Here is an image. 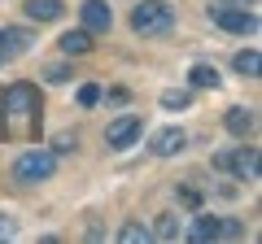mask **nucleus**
Returning a JSON list of instances; mask_svg holds the SVG:
<instances>
[{"mask_svg": "<svg viewBox=\"0 0 262 244\" xmlns=\"http://www.w3.org/2000/svg\"><path fill=\"white\" fill-rule=\"evenodd\" d=\"M39 122H44V96L31 83L5 87V96H0V140L27 144L39 135Z\"/></svg>", "mask_w": 262, "mask_h": 244, "instance_id": "nucleus-1", "label": "nucleus"}, {"mask_svg": "<svg viewBox=\"0 0 262 244\" xmlns=\"http://www.w3.org/2000/svg\"><path fill=\"white\" fill-rule=\"evenodd\" d=\"M53 170H57V157H53L48 149H27L18 161H13V183L31 188V183H44Z\"/></svg>", "mask_w": 262, "mask_h": 244, "instance_id": "nucleus-2", "label": "nucleus"}, {"mask_svg": "<svg viewBox=\"0 0 262 244\" xmlns=\"http://www.w3.org/2000/svg\"><path fill=\"white\" fill-rule=\"evenodd\" d=\"M170 22H175V9L166 0H140L131 9V31H140V35H162Z\"/></svg>", "mask_w": 262, "mask_h": 244, "instance_id": "nucleus-3", "label": "nucleus"}, {"mask_svg": "<svg viewBox=\"0 0 262 244\" xmlns=\"http://www.w3.org/2000/svg\"><path fill=\"white\" fill-rule=\"evenodd\" d=\"M214 166H219V170H232V175L249 179V183H258V149H232V153H219Z\"/></svg>", "mask_w": 262, "mask_h": 244, "instance_id": "nucleus-4", "label": "nucleus"}, {"mask_svg": "<svg viewBox=\"0 0 262 244\" xmlns=\"http://www.w3.org/2000/svg\"><path fill=\"white\" fill-rule=\"evenodd\" d=\"M140 113H122V118H114L110 127H105V144L110 149H127L131 140H140Z\"/></svg>", "mask_w": 262, "mask_h": 244, "instance_id": "nucleus-5", "label": "nucleus"}, {"mask_svg": "<svg viewBox=\"0 0 262 244\" xmlns=\"http://www.w3.org/2000/svg\"><path fill=\"white\" fill-rule=\"evenodd\" d=\"M214 22L223 31H232V35H253L258 31V18L249 9H223V5H214Z\"/></svg>", "mask_w": 262, "mask_h": 244, "instance_id": "nucleus-6", "label": "nucleus"}, {"mask_svg": "<svg viewBox=\"0 0 262 244\" xmlns=\"http://www.w3.org/2000/svg\"><path fill=\"white\" fill-rule=\"evenodd\" d=\"M83 31H92V35H101V31H110V22H114V13H110V5L105 0H83Z\"/></svg>", "mask_w": 262, "mask_h": 244, "instance_id": "nucleus-7", "label": "nucleus"}, {"mask_svg": "<svg viewBox=\"0 0 262 244\" xmlns=\"http://www.w3.org/2000/svg\"><path fill=\"white\" fill-rule=\"evenodd\" d=\"M188 144V135L179 131V127H166V131H158L153 135V153H158V157H175L179 149H184Z\"/></svg>", "mask_w": 262, "mask_h": 244, "instance_id": "nucleus-8", "label": "nucleus"}, {"mask_svg": "<svg viewBox=\"0 0 262 244\" xmlns=\"http://www.w3.org/2000/svg\"><path fill=\"white\" fill-rule=\"evenodd\" d=\"M57 48H61L66 57H83V53H92V31H66L61 39H57Z\"/></svg>", "mask_w": 262, "mask_h": 244, "instance_id": "nucleus-9", "label": "nucleus"}, {"mask_svg": "<svg viewBox=\"0 0 262 244\" xmlns=\"http://www.w3.org/2000/svg\"><path fill=\"white\" fill-rule=\"evenodd\" d=\"M188 240H196V244H206V240H223V218H214V214L196 218L192 231H188Z\"/></svg>", "mask_w": 262, "mask_h": 244, "instance_id": "nucleus-10", "label": "nucleus"}, {"mask_svg": "<svg viewBox=\"0 0 262 244\" xmlns=\"http://www.w3.org/2000/svg\"><path fill=\"white\" fill-rule=\"evenodd\" d=\"M61 0H27V18H35V22H57L61 18Z\"/></svg>", "mask_w": 262, "mask_h": 244, "instance_id": "nucleus-11", "label": "nucleus"}, {"mask_svg": "<svg viewBox=\"0 0 262 244\" xmlns=\"http://www.w3.org/2000/svg\"><path fill=\"white\" fill-rule=\"evenodd\" d=\"M223 127H227L232 135H249L253 127H258V118H253V109H227Z\"/></svg>", "mask_w": 262, "mask_h": 244, "instance_id": "nucleus-12", "label": "nucleus"}, {"mask_svg": "<svg viewBox=\"0 0 262 244\" xmlns=\"http://www.w3.org/2000/svg\"><path fill=\"white\" fill-rule=\"evenodd\" d=\"M27 44H31L27 31H0V57H18V53H27Z\"/></svg>", "mask_w": 262, "mask_h": 244, "instance_id": "nucleus-13", "label": "nucleus"}, {"mask_svg": "<svg viewBox=\"0 0 262 244\" xmlns=\"http://www.w3.org/2000/svg\"><path fill=\"white\" fill-rule=\"evenodd\" d=\"M236 75H245V79H258V70H262V57H258V48H245V53H236Z\"/></svg>", "mask_w": 262, "mask_h": 244, "instance_id": "nucleus-14", "label": "nucleus"}, {"mask_svg": "<svg viewBox=\"0 0 262 244\" xmlns=\"http://www.w3.org/2000/svg\"><path fill=\"white\" fill-rule=\"evenodd\" d=\"M188 79H192V87H210V92L219 87V70L214 66H192V75H188Z\"/></svg>", "mask_w": 262, "mask_h": 244, "instance_id": "nucleus-15", "label": "nucleus"}, {"mask_svg": "<svg viewBox=\"0 0 262 244\" xmlns=\"http://www.w3.org/2000/svg\"><path fill=\"white\" fill-rule=\"evenodd\" d=\"M118 240H122V244H144V240H149V231H144L140 223H127V227L118 231Z\"/></svg>", "mask_w": 262, "mask_h": 244, "instance_id": "nucleus-16", "label": "nucleus"}, {"mask_svg": "<svg viewBox=\"0 0 262 244\" xmlns=\"http://www.w3.org/2000/svg\"><path fill=\"white\" fill-rule=\"evenodd\" d=\"M153 235H158V240H179V223H175V218H158V227H153Z\"/></svg>", "mask_w": 262, "mask_h": 244, "instance_id": "nucleus-17", "label": "nucleus"}, {"mask_svg": "<svg viewBox=\"0 0 262 244\" xmlns=\"http://www.w3.org/2000/svg\"><path fill=\"white\" fill-rule=\"evenodd\" d=\"M96 101H101V87H96V83H83V87H79V105H83V109H92Z\"/></svg>", "mask_w": 262, "mask_h": 244, "instance_id": "nucleus-18", "label": "nucleus"}, {"mask_svg": "<svg viewBox=\"0 0 262 244\" xmlns=\"http://www.w3.org/2000/svg\"><path fill=\"white\" fill-rule=\"evenodd\" d=\"M162 105H166V109H184V105H188V92H162Z\"/></svg>", "mask_w": 262, "mask_h": 244, "instance_id": "nucleus-19", "label": "nucleus"}, {"mask_svg": "<svg viewBox=\"0 0 262 244\" xmlns=\"http://www.w3.org/2000/svg\"><path fill=\"white\" fill-rule=\"evenodd\" d=\"M9 235H18V223L9 214H0V240H9Z\"/></svg>", "mask_w": 262, "mask_h": 244, "instance_id": "nucleus-20", "label": "nucleus"}, {"mask_svg": "<svg viewBox=\"0 0 262 244\" xmlns=\"http://www.w3.org/2000/svg\"><path fill=\"white\" fill-rule=\"evenodd\" d=\"M179 201H184V205H201V192L196 188H179Z\"/></svg>", "mask_w": 262, "mask_h": 244, "instance_id": "nucleus-21", "label": "nucleus"}, {"mask_svg": "<svg viewBox=\"0 0 262 244\" xmlns=\"http://www.w3.org/2000/svg\"><path fill=\"white\" fill-rule=\"evenodd\" d=\"M236 235H241V223L236 218H223V240H236Z\"/></svg>", "mask_w": 262, "mask_h": 244, "instance_id": "nucleus-22", "label": "nucleus"}, {"mask_svg": "<svg viewBox=\"0 0 262 244\" xmlns=\"http://www.w3.org/2000/svg\"><path fill=\"white\" fill-rule=\"evenodd\" d=\"M44 75H48V79H53V83H66V79H70V75H66V66H48V70H44Z\"/></svg>", "mask_w": 262, "mask_h": 244, "instance_id": "nucleus-23", "label": "nucleus"}]
</instances>
